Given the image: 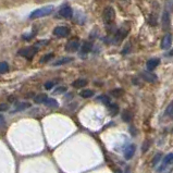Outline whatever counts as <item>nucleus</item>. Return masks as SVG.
Masks as SVG:
<instances>
[{"label":"nucleus","mask_w":173,"mask_h":173,"mask_svg":"<svg viewBox=\"0 0 173 173\" xmlns=\"http://www.w3.org/2000/svg\"><path fill=\"white\" fill-rule=\"evenodd\" d=\"M79 95H81V97H83V98H90L95 95V92L92 89H84L81 92V94Z\"/></svg>","instance_id":"obj_22"},{"label":"nucleus","mask_w":173,"mask_h":173,"mask_svg":"<svg viewBox=\"0 0 173 173\" xmlns=\"http://www.w3.org/2000/svg\"><path fill=\"white\" fill-rule=\"evenodd\" d=\"M48 97H47V95H45V94H39V95H37L36 97H34V101L36 102V104H45V101L47 100Z\"/></svg>","instance_id":"obj_20"},{"label":"nucleus","mask_w":173,"mask_h":173,"mask_svg":"<svg viewBox=\"0 0 173 173\" xmlns=\"http://www.w3.org/2000/svg\"><path fill=\"white\" fill-rule=\"evenodd\" d=\"M54 11V7L52 6H46V7H41L37 10L33 11L29 18L31 19H38V18H43V16H47L49 15Z\"/></svg>","instance_id":"obj_2"},{"label":"nucleus","mask_w":173,"mask_h":173,"mask_svg":"<svg viewBox=\"0 0 173 173\" xmlns=\"http://www.w3.org/2000/svg\"><path fill=\"white\" fill-rule=\"evenodd\" d=\"M108 109H109V112L111 113V115H117L118 112H119V106L117 105V104H110L108 106Z\"/></svg>","instance_id":"obj_21"},{"label":"nucleus","mask_w":173,"mask_h":173,"mask_svg":"<svg viewBox=\"0 0 173 173\" xmlns=\"http://www.w3.org/2000/svg\"><path fill=\"white\" fill-rule=\"evenodd\" d=\"M102 20L107 26H111L115 21V11L112 7H107L102 12Z\"/></svg>","instance_id":"obj_1"},{"label":"nucleus","mask_w":173,"mask_h":173,"mask_svg":"<svg viewBox=\"0 0 173 173\" xmlns=\"http://www.w3.org/2000/svg\"><path fill=\"white\" fill-rule=\"evenodd\" d=\"M110 94H111L113 97L119 98V97H121L123 94H124V92H123L122 88H114V89H112L111 92H110Z\"/></svg>","instance_id":"obj_23"},{"label":"nucleus","mask_w":173,"mask_h":173,"mask_svg":"<svg viewBox=\"0 0 173 173\" xmlns=\"http://www.w3.org/2000/svg\"><path fill=\"white\" fill-rule=\"evenodd\" d=\"M36 52H37L36 47H27V48H24V49H21V50L19 51V54L22 56V57L27 58V59H31Z\"/></svg>","instance_id":"obj_5"},{"label":"nucleus","mask_w":173,"mask_h":173,"mask_svg":"<svg viewBox=\"0 0 173 173\" xmlns=\"http://www.w3.org/2000/svg\"><path fill=\"white\" fill-rule=\"evenodd\" d=\"M148 147H149V141H145L144 142V145H143V152H147Z\"/></svg>","instance_id":"obj_32"},{"label":"nucleus","mask_w":173,"mask_h":173,"mask_svg":"<svg viewBox=\"0 0 173 173\" xmlns=\"http://www.w3.org/2000/svg\"><path fill=\"white\" fill-rule=\"evenodd\" d=\"M52 58H54V54H46V56H44V57L40 59V62H41V63L48 62L49 60H51Z\"/></svg>","instance_id":"obj_27"},{"label":"nucleus","mask_w":173,"mask_h":173,"mask_svg":"<svg viewBox=\"0 0 173 173\" xmlns=\"http://www.w3.org/2000/svg\"><path fill=\"white\" fill-rule=\"evenodd\" d=\"M8 70H9V65H8L7 62H1L0 63V74L8 72Z\"/></svg>","instance_id":"obj_24"},{"label":"nucleus","mask_w":173,"mask_h":173,"mask_svg":"<svg viewBox=\"0 0 173 173\" xmlns=\"http://www.w3.org/2000/svg\"><path fill=\"white\" fill-rule=\"evenodd\" d=\"M69 34H70V29L66 26H57L54 29V35L57 37H60V38L69 36Z\"/></svg>","instance_id":"obj_4"},{"label":"nucleus","mask_w":173,"mask_h":173,"mask_svg":"<svg viewBox=\"0 0 173 173\" xmlns=\"http://www.w3.org/2000/svg\"><path fill=\"white\" fill-rule=\"evenodd\" d=\"M92 48H93V44L90 41H84L83 45L81 46V54H87L88 52L92 51Z\"/></svg>","instance_id":"obj_13"},{"label":"nucleus","mask_w":173,"mask_h":173,"mask_svg":"<svg viewBox=\"0 0 173 173\" xmlns=\"http://www.w3.org/2000/svg\"><path fill=\"white\" fill-rule=\"evenodd\" d=\"M79 38H73V39L69 40L68 44L65 45V50L68 52H75L79 50Z\"/></svg>","instance_id":"obj_3"},{"label":"nucleus","mask_w":173,"mask_h":173,"mask_svg":"<svg viewBox=\"0 0 173 173\" xmlns=\"http://www.w3.org/2000/svg\"><path fill=\"white\" fill-rule=\"evenodd\" d=\"M171 25V21H170V13L168 11H164L162 14V27L163 29H169Z\"/></svg>","instance_id":"obj_11"},{"label":"nucleus","mask_w":173,"mask_h":173,"mask_svg":"<svg viewBox=\"0 0 173 173\" xmlns=\"http://www.w3.org/2000/svg\"><path fill=\"white\" fill-rule=\"evenodd\" d=\"M14 100H15L14 96H10V98H9V101H14Z\"/></svg>","instance_id":"obj_34"},{"label":"nucleus","mask_w":173,"mask_h":173,"mask_svg":"<svg viewBox=\"0 0 173 173\" xmlns=\"http://www.w3.org/2000/svg\"><path fill=\"white\" fill-rule=\"evenodd\" d=\"M88 84V82H87V79H75L74 82L72 83V86L74 87V88H83V87H85Z\"/></svg>","instance_id":"obj_14"},{"label":"nucleus","mask_w":173,"mask_h":173,"mask_svg":"<svg viewBox=\"0 0 173 173\" xmlns=\"http://www.w3.org/2000/svg\"><path fill=\"white\" fill-rule=\"evenodd\" d=\"M161 157H162V155H161V152H158L157 155H155V157H154V159H152V166L155 167L157 166V163L161 160Z\"/></svg>","instance_id":"obj_26"},{"label":"nucleus","mask_w":173,"mask_h":173,"mask_svg":"<svg viewBox=\"0 0 173 173\" xmlns=\"http://www.w3.org/2000/svg\"><path fill=\"white\" fill-rule=\"evenodd\" d=\"M159 63H160V60L159 59H157V58H152V59H149L147 61V63H146V66H147V71H149V72H152V71H154L157 66L159 65Z\"/></svg>","instance_id":"obj_8"},{"label":"nucleus","mask_w":173,"mask_h":173,"mask_svg":"<svg viewBox=\"0 0 173 173\" xmlns=\"http://www.w3.org/2000/svg\"><path fill=\"white\" fill-rule=\"evenodd\" d=\"M172 45V35L171 34H167L166 36L162 38L161 41V48L162 49H169Z\"/></svg>","instance_id":"obj_9"},{"label":"nucleus","mask_w":173,"mask_h":173,"mask_svg":"<svg viewBox=\"0 0 173 173\" xmlns=\"http://www.w3.org/2000/svg\"><path fill=\"white\" fill-rule=\"evenodd\" d=\"M121 118L124 122L126 123H130L132 121V113H131L130 110H127V109H124L122 111V114H121Z\"/></svg>","instance_id":"obj_16"},{"label":"nucleus","mask_w":173,"mask_h":173,"mask_svg":"<svg viewBox=\"0 0 173 173\" xmlns=\"http://www.w3.org/2000/svg\"><path fill=\"white\" fill-rule=\"evenodd\" d=\"M168 164H173V154H169V155L166 156V158L163 160V164L161 166V168H160L159 171H162L163 168L166 166H168Z\"/></svg>","instance_id":"obj_18"},{"label":"nucleus","mask_w":173,"mask_h":173,"mask_svg":"<svg viewBox=\"0 0 173 173\" xmlns=\"http://www.w3.org/2000/svg\"><path fill=\"white\" fill-rule=\"evenodd\" d=\"M54 85H56V82L49 81V82H46V83H45V88H46L47 90H50L51 88H54Z\"/></svg>","instance_id":"obj_29"},{"label":"nucleus","mask_w":173,"mask_h":173,"mask_svg":"<svg viewBox=\"0 0 173 173\" xmlns=\"http://www.w3.org/2000/svg\"><path fill=\"white\" fill-rule=\"evenodd\" d=\"M135 150H136V146L135 145H130L129 147H126V149L124 150V158L126 160H130L132 159V157L135 154Z\"/></svg>","instance_id":"obj_10"},{"label":"nucleus","mask_w":173,"mask_h":173,"mask_svg":"<svg viewBox=\"0 0 173 173\" xmlns=\"http://www.w3.org/2000/svg\"><path fill=\"white\" fill-rule=\"evenodd\" d=\"M123 173H131V168H130V167H126L125 171H124Z\"/></svg>","instance_id":"obj_33"},{"label":"nucleus","mask_w":173,"mask_h":173,"mask_svg":"<svg viewBox=\"0 0 173 173\" xmlns=\"http://www.w3.org/2000/svg\"><path fill=\"white\" fill-rule=\"evenodd\" d=\"M45 106H47L49 108H58L59 107V104H58V101L54 98H48L47 100L45 101Z\"/></svg>","instance_id":"obj_19"},{"label":"nucleus","mask_w":173,"mask_h":173,"mask_svg":"<svg viewBox=\"0 0 173 173\" xmlns=\"http://www.w3.org/2000/svg\"><path fill=\"white\" fill-rule=\"evenodd\" d=\"M72 14H73L72 8L70 7V6H68V4H65V6L61 7V9H60V11H59V15L62 16V18H64V19L72 18Z\"/></svg>","instance_id":"obj_6"},{"label":"nucleus","mask_w":173,"mask_h":173,"mask_svg":"<svg viewBox=\"0 0 173 173\" xmlns=\"http://www.w3.org/2000/svg\"><path fill=\"white\" fill-rule=\"evenodd\" d=\"M99 99H100V100L102 101V102H104L106 106H109L110 104H111V102H110V98H109L108 96H106V95H102V96H100V97H99Z\"/></svg>","instance_id":"obj_28"},{"label":"nucleus","mask_w":173,"mask_h":173,"mask_svg":"<svg viewBox=\"0 0 173 173\" xmlns=\"http://www.w3.org/2000/svg\"><path fill=\"white\" fill-rule=\"evenodd\" d=\"M2 119H4V117H2V114H0V121H1Z\"/></svg>","instance_id":"obj_36"},{"label":"nucleus","mask_w":173,"mask_h":173,"mask_svg":"<svg viewBox=\"0 0 173 173\" xmlns=\"http://www.w3.org/2000/svg\"><path fill=\"white\" fill-rule=\"evenodd\" d=\"M114 173H123V172H122V171H121L120 169H117V170L114 171Z\"/></svg>","instance_id":"obj_35"},{"label":"nucleus","mask_w":173,"mask_h":173,"mask_svg":"<svg viewBox=\"0 0 173 173\" xmlns=\"http://www.w3.org/2000/svg\"><path fill=\"white\" fill-rule=\"evenodd\" d=\"M172 112H173V101H171L169 104V106L167 107L166 111H164V115H166V117H169V115H171Z\"/></svg>","instance_id":"obj_25"},{"label":"nucleus","mask_w":173,"mask_h":173,"mask_svg":"<svg viewBox=\"0 0 173 173\" xmlns=\"http://www.w3.org/2000/svg\"><path fill=\"white\" fill-rule=\"evenodd\" d=\"M72 61H73V58L64 57V58H61V59L57 60L56 62H54V66H59V65L66 64V63H69V62H72Z\"/></svg>","instance_id":"obj_17"},{"label":"nucleus","mask_w":173,"mask_h":173,"mask_svg":"<svg viewBox=\"0 0 173 173\" xmlns=\"http://www.w3.org/2000/svg\"><path fill=\"white\" fill-rule=\"evenodd\" d=\"M8 109H9V106H8V104H0V112L7 111Z\"/></svg>","instance_id":"obj_31"},{"label":"nucleus","mask_w":173,"mask_h":173,"mask_svg":"<svg viewBox=\"0 0 173 173\" xmlns=\"http://www.w3.org/2000/svg\"><path fill=\"white\" fill-rule=\"evenodd\" d=\"M31 107V104L29 102H19L18 105L15 106L14 110L12 111V113H14V112H18V111H23V110H25V109L29 108Z\"/></svg>","instance_id":"obj_15"},{"label":"nucleus","mask_w":173,"mask_h":173,"mask_svg":"<svg viewBox=\"0 0 173 173\" xmlns=\"http://www.w3.org/2000/svg\"><path fill=\"white\" fill-rule=\"evenodd\" d=\"M141 76L143 77L144 81H146L148 83H155L156 81H157V76H156L154 73L149 72V71H144V72H142Z\"/></svg>","instance_id":"obj_7"},{"label":"nucleus","mask_w":173,"mask_h":173,"mask_svg":"<svg viewBox=\"0 0 173 173\" xmlns=\"http://www.w3.org/2000/svg\"><path fill=\"white\" fill-rule=\"evenodd\" d=\"M126 34H127V31H125V29H120L118 32L115 33V35H114L115 43L118 44V43H120V41H122V40L125 38Z\"/></svg>","instance_id":"obj_12"},{"label":"nucleus","mask_w":173,"mask_h":173,"mask_svg":"<svg viewBox=\"0 0 173 173\" xmlns=\"http://www.w3.org/2000/svg\"><path fill=\"white\" fill-rule=\"evenodd\" d=\"M64 92H66V87L60 86V87H58L57 89L54 90V94H62V93H64Z\"/></svg>","instance_id":"obj_30"}]
</instances>
